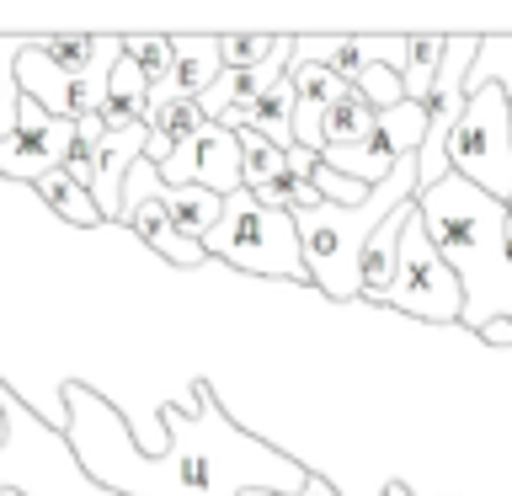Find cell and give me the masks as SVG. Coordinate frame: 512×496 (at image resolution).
Here are the masks:
<instances>
[{"instance_id":"14","label":"cell","mask_w":512,"mask_h":496,"mask_svg":"<svg viewBox=\"0 0 512 496\" xmlns=\"http://www.w3.org/2000/svg\"><path fill=\"white\" fill-rule=\"evenodd\" d=\"M374 128H379V112L358 96V86H352L342 102L320 118V155L326 150H358V144L374 139Z\"/></svg>"},{"instance_id":"6","label":"cell","mask_w":512,"mask_h":496,"mask_svg":"<svg viewBox=\"0 0 512 496\" xmlns=\"http://www.w3.org/2000/svg\"><path fill=\"white\" fill-rule=\"evenodd\" d=\"M379 304H390L400 315H416V320H432V326H459L464 320V283H459V272L443 262V251L432 246L422 208H411V219H406V235H400V272H395L390 294Z\"/></svg>"},{"instance_id":"19","label":"cell","mask_w":512,"mask_h":496,"mask_svg":"<svg viewBox=\"0 0 512 496\" xmlns=\"http://www.w3.org/2000/svg\"><path fill=\"white\" fill-rule=\"evenodd\" d=\"M32 38H0V139L22 128V80H16V59Z\"/></svg>"},{"instance_id":"7","label":"cell","mask_w":512,"mask_h":496,"mask_svg":"<svg viewBox=\"0 0 512 496\" xmlns=\"http://www.w3.org/2000/svg\"><path fill=\"white\" fill-rule=\"evenodd\" d=\"M160 182L203 187V192H219V198H235V192L246 187V150H240V139L224 123H203L198 134L160 166Z\"/></svg>"},{"instance_id":"23","label":"cell","mask_w":512,"mask_h":496,"mask_svg":"<svg viewBox=\"0 0 512 496\" xmlns=\"http://www.w3.org/2000/svg\"><path fill=\"white\" fill-rule=\"evenodd\" d=\"M315 182V192L326 203H336V208H363L368 198H374V187H363V182H352V176H342V171H331L326 160H320V171L310 176Z\"/></svg>"},{"instance_id":"2","label":"cell","mask_w":512,"mask_h":496,"mask_svg":"<svg viewBox=\"0 0 512 496\" xmlns=\"http://www.w3.org/2000/svg\"><path fill=\"white\" fill-rule=\"evenodd\" d=\"M427 219L432 246L443 251V262L459 272L464 283V320L475 336L491 320H512V256H507V203H496L491 192L470 187L464 176H443L438 187H427L416 198Z\"/></svg>"},{"instance_id":"9","label":"cell","mask_w":512,"mask_h":496,"mask_svg":"<svg viewBox=\"0 0 512 496\" xmlns=\"http://www.w3.org/2000/svg\"><path fill=\"white\" fill-rule=\"evenodd\" d=\"M400 59H406V38H294V64H326L347 86H358L374 64L400 70Z\"/></svg>"},{"instance_id":"26","label":"cell","mask_w":512,"mask_h":496,"mask_svg":"<svg viewBox=\"0 0 512 496\" xmlns=\"http://www.w3.org/2000/svg\"><path fill=\"white\" fill-rule=\"evenodd\" d=\"M480 342H491V347H512V320H491V326L480 331Z\"/></svg>"},{"instance_id":"22","label":"cell","mask_w":512,"mask_h":496,"mask_svg":"<svg viewBox=\"0 0 512 496\" xmlns=\"http://www.w3.org/2000/svg\"><path fill=\"white\" fill-rule=\"evenodd\" d=\"M272 48H278V38L235 32V38H219V59H224V70L246 75V70H256V64H267V59H272Z\"/></svg>"},{"instance_id":"12","label":"cell","mask_w":512,"mask_h":496,"mask_svg":"<svg viewBox=\"0 0 512 496\" xmlns=\"http://www.w3.org/2000/svg\"><path fill=\"white\" fill-rule=\"evenodd\" d=\"M219 75H224L219 38H176V75H171L166 102H198Z\"/></svg>"},{"instance_id":"3","label":"cell","mask_w":512,"mask_h":496,"mask_svg":"<svg viewBox=\"0 0 512 496\" xmlns=\"http://www.w3.org/2000/svg\"><path fill=\"white\" fill-rule=\"evenodd\" d=\"M422 198V171H416V155L400 160L395 176L384 187H374V198L363 208H336V203H320L310 214H299V246H304V262H310V283L320 288L326 299H363V251L374 230L390 214H400L406 203Z\"/></svg>"},{"instance_id":"21","label":"cell","mask_w":512,"mask_h":496,"mask_svg":"<svg viewBox=\"0 0 512 496\" xmlns=\"http://www.w3.org/2000/svg\"><path fill=\"white\" fill-rule=\"evenodd\" d=\"M358 96H363V102L374 107V112H390V107L406 102V80H400L395 64H374V70H363Z\"/></svg>"},{"instance_id":"15","label":"cell","mask_w":512,"mask_h":496,"mask_svg":"<svg viewBox=\"0 0 512 496\" xmlns=\"http://www.w3.org/2000/svg\"><path fill=\"white\" fill-rule=\"evenodd\" d=\"M443 54H448V38H427V32L406 38V59H400L406 102H427L432 96V86H438V75H443Z\"/></svg>"},{"instance_id":"8","label":"cell","mask_w":512,"mask_h":496,"mask_svg":"<svg viewBox=\"0 0 512 496\" xmlns=\"http://www.w3.org/2000/svg\"><path fill=\"white\" fill-rule=\"evenodd\" d=\"M70 150H75V123L54 118L32 96H22V128L11 139H0V176L38 187L43 176L70 166Z\"/></svg>"},{"instance_id":"25","label":"cell","mask_w":512,"mask_h":496,"mask_svg":"<svg viewBox=\"0 0 512 496\" xmlns=\"http://www.w3.org/2000/svg\"><path fill=\"white\" fill-rule=\"evenodd\" d=\"M288 171L310 182V176L320 171V150H304V144H299V150H288Z\"/></svg>"},{"instance_id":"18","label":"cell","mask_w":512,"mask_h":496,"mask_svg":"<svg viewBox=\"0 0 512 496\" xmlns=\"http://www.w3.org/2000/svg\"><path fill=\"white\" fill-rule=\"evenodd\" d=\"M38 48L59 64L70 80H91L96 64H102L107 38H80V32H59V38H38Z\"/></svg>"},{"instance_id":"20","label":"cell","mask_w":512,"mask_h":496,"mask_svg":"<svg viewBox=\"0 0 512 496\" xmlns=\"http://www.w3.org/2000/svg\"><path fill=\"white\" fill-rule=\"evenodd\" d=\"M240 150H246V187L256 192V187H267V182H278V176L288 171V155L278 150L272 139H262L256 128H240Z\"/></svg>"},{"instance_id":"16","label":"cell","mask_w":512,"mask_h":496,"mask_svg":"<svg viewBox=\"0 0 512 496\" xmlns=\"http://www.w3.org/2000/svg\"><path fill=\"white\" fill-rule=\"evenodd\" d=\"M379 144L395 160L422 155V144H427V102H400L390 112H379Z\"/></svg>"},{"instance_id":"10","label":"cell","mask_w":512,"mask_h":496,"mask_svg":"<svg viewBox=\"0 0 512 496\" xmlns=\"http://www.w3.org/2000/svg\"><path fill=\"white\" fill-rule=\"evenodd\" d=\"M288 80H294V139L304 150H320V118H326L352 86L336 70H326V64H294Z\"/></svg>"},{"instance_id":"24","label":"cell","mask_w":512,"mask_h":496,"mask_svg":"<svg viewBox=\"0 0 512 496\" xmlns=\"http://www.w3.org/2000/svg\"><path fill=\"white\" fill-rule=\"evenodd\" d=\"M246 496H283V491H246ZM294 496H342V491H336L331 480H320V475L310 470V480H304V486H299Z\"/></svg>"},{"instance_id":"11","label":"cell","mask_w":512,"mask_h":496,"mask_svg":"<svg viewBox=\"0 0 512 496\" xmlns=\"http://www.w3.org/2000/svg\"><path fill=\"white\" fill-rule=\"evenodd\" d=\"M123 224H128V230H134V235L144 240V246L155 251V256H166L171 267H203V262H208L203 240H187L182 230H176V219H171L160 203H139Z\"/></svg>"},{"instance_id":"4","label":"cell","mask_w":512,"mask_h":496,"mask_svg":"<svg viewBox=\"0 0 512 496\" xmlns=\"http://www.w3.org/2000/svg\"><path fill=\"white\" fill-rule=\"evenodd\" d=\"M203 251L224 256L240 272H256V278L310 283V262H304L294 214H278V208L256 203V192H246V187L235 198H224V219L203 235Z\"/></svg>"},{"instance_id":"5","label":"cell","mask_w":512,"mask_h":496,"mask_svg":"<svg viewBox=\"0 0 512 496\" xmlns=\"http://www.w3.org/2000/svg\"><path fill=\"white\" fill-rule=\"evenodd\" d=\"M448 166L470 187L491 192L496 203H512V86L486 80L470 91V107L448 134Z\"/></svg>"},{"instance_id":"1","label":"cell","mask_w":512,"mask_h":496,"mask_svg":"<svg viewBox=\"0 0 512 496\" xmlns=\"http://www.w3.org/2000/svg\"><path fill=\"white\" fill-rule=\"evenodd\" d=\"M160 416H166V427H176L182 448L166 459H144L139 448H128V464L144 475H171V486L182 496H246V491L294 496L310 480L299 459L267 448L262 438H246L203 379H198V416L182 411H160Z\"/></svg>"},{"instance_id":"13","label":"cell","mask_w":512,"mask_h":496,"mask_svg":"<svg viewBox=\"0 0 512 496\" xmlns=\"http://www.w3.org/2000/svg\"><path fill=\"white\" fill-rule=\"evenodd\" d=\"M411 208L406 203L400 214H390L374 230V240H368V251H363V299H384L390 294V283H395V272H400V235H406V219H411Z\"/></svg>"},{"instance_id":"17","label":"cell","mask_w":512,"mask_h":496,"mask_svg":"<svg viewBox=\"0 0 512 496\" xmlns=\"http://www.w3.org/2000/svg\"><path fill=\"white\" fill-rule=\"evenodd\" d=\"M38 198H43L48 208H54L59 219H70V224H86V230H91V224H102V208H96V198L75 182L70 171L43 176V182H38Z\"/></svg>"}]
</instances>
